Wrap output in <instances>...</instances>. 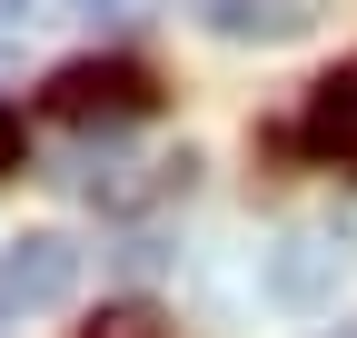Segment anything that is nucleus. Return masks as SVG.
Returning a JSON list of instances; mask_svg holds the SVG:
<instances>
[{
	"label": "nucleus",
	"instance_id": "obj_1",
	"mask_svg": "<svg viewBox=\"0 0 357 338\" xmlns=\"http://www.w3.org/2000/svg\"><path fill=\"white\" fill-rule=\"evenodd\" d=\"M347 269H357V239L337 219H307V229H288L278 249H268V299H278L288 318H328Z\"/></svg>",
	"mask_w": 357,
	"mask_h": 338
},
{
	"label": "nucleus",
	"instance_id": "obj_2",
	"mask_svg": "<svg viewBox=\"0 0 357 338\" xmlns=\"http://www.w3.org/2000/svg\"><path fill=\"white\" fill-rule=\"evenodd\" d=\"M50 110L70 130H119V119L159 110V80L139 60H70V70H50Z\"/></svg>",
	"mask_w": 357,
	"mask_h": 338
},
{
	"label": "nucleus",
	"instance_id": "obj_3",
	"mask_svg": "<svg viewBox=\"0 0 357 338\" xmlns=\"http://www.w3.org/2000/svg\"><path fill=\"white\" fill-rule=\"evenodd\" d=\"M79 288V249L60 229H30L0 249V318H40V309H70Z\"/></svg>",
	"mask_w": 357,
	"mask_h": 338
},
{
	"label": "nucleus",
	"instance_id": "obj_4",
	"mask_svg": "<svg viewBox=\"0 0 357 338\" xmlns=\"http://www.w3.org/2000/svg\"><path fill=\"white\" fill-rule=\"evenodd\" d=\"M328 10H337V0H199V30H218V40H258V50H278V40L318 30Z\"/></svg>",
	"mask_w": 357,
	"mask_h": 338
},
{
	"label": "nucleus",
	"instance_id": "obj_5",
	"mask_svg": "<svg viewBox=\"0 0 357 338\" xmlns=\"http://www.w3.org/2000/svg\"><path fill=\"white\" fill-rule=\"evenodd\" d=\"M298 140L318 149V159H337V169H357V60H347V70H328L318 90H307Z\"/></svg>",
	"mask_w": 357,
	"mask_h": 338
},
{
	"label": "nucleus",
	"instance_id": "obj_6",
	"mask_svg": "<svg viewBox=\"0 0 357 338\" xmlns=\"http://www.w3.org/2000/svg\"><path fill=\"white\" fill-rule=\"evenodd\" d=\"M30 169V130H20V110H0V179H20Z\"/></svg>",
	"mask_w": 357,
	"mask_h": 338
},
{
	"label": "nucleus",
	"instance_id": "obj_7",
	"mask_svg": "<svg viewBox=\"0 0 357 338\" xmlns=\"http://www.w3.org/2000/svg\"><path fill=\"white\" fill-rule=\"evenodd\" d=\"M89 338H159V318H149V309H109Z\"/></svg>",
	"mask_w": 357,
	"mask_h": 338
},
{
	"label": "nucleus",
	"instance_id": "obj_8",
	"mask_svg": "<svg viewBox=\"0 0 357 338\" xmlns=\"http://www.w3.org/2000/svg\"><path fill=\"white\" fill-rule=\"evenodd\" d=\"M89 10H109V20H139V0H89Z\"/></svg>",
	"mask_w": 357,
	"mask_h": 338
},
{
	"label": "nucleus",
	"instance_id": "obj_9",
	"mask_svg": "<svg viewBox=\"0 0 357 338\" xmlns=\"http://www.w3.org/2000/svg\"><path fill=\"white\" fill-rule=\"evenodd\" d=\"M0 20H30V0H0Z\"/></svg>",
	"mask_w": 357,
	"mask_h": 338
},
{
	"label": "nucleus",
	"instance_id": "obj_10",
	"mask_svg": "<svg viewBox=\"0 0 357 338\" xmlns=\"http://www.w3.org/2000/svg\"><path fill=\"white\" fill-rule=\"evenodd\" d=\"M0 80H10V50H0Z\"/></svg>",
	"mask_w": 357,
	"mask_h": 338
},
{
	"label": "nucleus",
	"instance_id": "obj_11",
	"mask_svg": "<svg viewBox=\"0 0 357 338\" xmlns=\"http://www.w3.org/2000/svg\"><path fill=\"white\" fill-rule=\"evenodd\" d=\"M337 338H357V328H337Z\"/></svg>",
	"mask_w": 357,
	"mask_h": 338
}]
</instances>
